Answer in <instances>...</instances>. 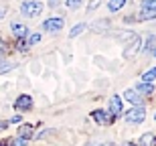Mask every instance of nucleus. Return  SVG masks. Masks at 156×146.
I'll return each instance as SVG.
<instances>
[{"mask_svg":"<svg viewBox=\"0 0 156 146\" xmlns=\"http://www.w3.org/2000/svg\"><path fill=\"white\" fill-rule=\"evenodd\" d=\"M41 10H43V2H39V0H24L20 4V12L24 16H39Z\"/></svg>","mask_w":156,"mask_h":146,"instance_id":"1","label":"nucleus"},{"mask_svg":"<svg viewBox=\"0 0 156 146\" xmlns=\"http://www.w3.org/2000/svg\"><path fill=\"white\" fill-rule=\"evenodd\" d=\"M146 120V110L142 108V105H136V108H132V110L126 114V122L128 124H140Z\"/></svg>","mask_w":156,"mask_h":146,"instance_id":"2","label":"nucleus"},{"mask_svg":"<svg viewBox=\"0 0 156 146\" xmlns=\"http://www.w3.org/2000/svg\"><path fill=\"white\" fill-rule=\"evenodd\" d=\"M65 20L61 16H53V18H47L45 23H43V30H47V33H59V30L63 29Z\"/></svg>","mask_w":156,"mask_h":146,"instance_id":"3","label":"nucleus"},{"mask_svg":"<svg viewBox=\"0 0 156 146\" xmlns=\"http://www.w3.org/2000/svg\"><path fill=\"white\" fill-rule=\"evenodd\" d=\"M30 108H33V98L27 94L18 95L16 101H14V110H18V112H29Z\"/></svg>","mask_w":156,"mask_h":146,"instance_id":"4","label":"nucleus"},{"mask_svg":"<svg viewBox=\"0 0 156 146\" xmlns=\"http://www.w3.org/2000/svg\"><path fill=\"white\" fill-rule=\"evenodd\" d=\"M91 116H93V120H95L98 124H101V126H108V124L114 122V116H112L110 112H105V110H95Z\"/></svg>","mask_w":156,"mask_h":146,"instance_id":"5","label":"nucleus"},{"mask_svg":"<svg viewBox=\"0 0 156 146\" xmlns=\"http://www.w3.org/2000/svg\"><path fill=\"white\" fill-rule=\"evenodd\" d=\"M122 108H124V104H122V98H120V95H114V98L110 99V114H112L114 118L120 116V114H122Z\"/></svg>","mask_w":156,"mask_h":146,"instance_id":"6","label":"nucleus"},{"mask_svg":"<svg viewBox=\"0 0 156 146\" xmlns=\"http://www.w3.org/2000/svg\"><path fill=\"white\" fill-rule=\"evenodd\" d=\"M10 30L14 33L16 39H27V37H29V29H27L24 24H20V23H12L10 24Z\"/></svg>","mask_w":156,"mask_h":146,"instance_id":"7","label":"nucleus"},{"mask_svg":"<svg viewBox=\"0 0 156 146\" xmlns=\"http://www.w3.org/2000/svg\"><path fill=\"white\" fill-rule=\"evenodd\" d=\"M124 99H126V101H130V104H134V105H140L142 95H140L136 89H126V91H124Z\"/></svg>","mask_w":156,"mask_h":146,"instance_id":"8","label":"nucleus"},{"mask_svg":"<svg viewBox=\"0 0 156 146\" xmlns=\"http://www.w3.org/2000/svg\"><path fill=\"white\" fill-rule=\"evenodd\" d=\"M140 37H134L132 39V43H130V45H128V49L126 51H124V55H126V57H132V53H138L140 51Z\"/></svg>","mask_w":156,"mask_h":146,"instance_id":"9","label":"nucleus"},{"mask_svg":"<svg viewBox=\"0 0 156 146\" xmlns=\"http://www.w3.org/2000/svg\"><path fill=\"white\" fill-rule=\"evenodd\" d=\"M33 134H35V132H33V126H30V124H24V126H20V128H18V138L30 140V138H33Z\"/></svg>","mask_w":156,"mask_h":146,"instance_id":"10","label":"nucleus"},{"mask_svg":"<svg viewBox=\"0 0 156 146\" xmlns=\"http://www.w3.org/2000/svg\"><path fill=\"white\" fill-rule=\"evenodd\" d=\"M134 89H136V91H138L140 95H142V94H144V95H150L152 91H154V87H152V83H142V81H140V83H138V85H136Z\"/></svg>","mask_w":156,"mask_h":146,"instance_id":"11","label":"nucleus"},{"mask_svg":"<svg viewBox=\"0 0 156 146\" xmlns=\"http://www.w3.org/2000/svg\"><path fill=\"white\" fill-rule=\"evenodd\" d=\"M124 4H126V0H110L108 2V8H110V12H118L124 8Z\"/></svg>","mask_w":156,"mask_h":146,"instance_id":"12","label":"nucleus"},{"mask_svg":"<svg viewBox=\"0 0 156 146\" xmlns=\"http://www.w3.org/2000/svg\"><path fill=\"white\" fill-rule=\"evenodd\" d=\"M156 79V67H152V69H148L144 73V75H142V83H152Z\"/></svg>","mask_w":156,"mask_h":146,"instance_id":"13","label":"nucleus"},{"mask_svg":"<svg viewBox=\"0 0 156 146\" xmlns=\"http://www.w3.org/2000/svg\"><path fill=\"white\" fill-rule=\"evenodd\" d=\"M83 30H85V24H83V23L75 24V27H73V29L69 30V39H75V37H79L81 33H83Z\"/></svg>","mask_w":156,"mask_h":146,"instance_id":"14","label":"nucleus"},{"mask_svg":"<svg viewBox=\"0 0 156 146\" xmlns=\"http://www.w3.org/2000/svg\"><path fill=\"white\" fill-rule=\"evenodd\" d=\"M154 142H156V138L152 134H144L142 138H140V144L142 146H154Z\"/></svg>","mask_w":156,"mask_h":146,"instance_id":"15","label":"nucleus"},{"mask_svg":"<svg viewBox=\"0 0 156 146\" xmlns=\"http://www.w3.org/2000/svg\"><path fill=\"white\" fill-rule=\"evenodd\" d=\"M142 10L156 12V0H142Z\"/></svg>","mask_w":156,"mask_h":146,"instance_id":"16","label":"nucleus"},{"mask_svg":"<svg viewBox=\"0 0 156 146\" xmlns=\"http://www.w3.org/2000/svg\"><path fill=\"white\" fill-rule=\"evenodd\" d=\"M154 43H156V37H148V41H146V47H144V53H154Z\"/></svg>","mask_w":156,"mask_h":146,"instance_id":"17","label":"nucleus"},{"mask_svg":"<svg viewBox=\"0 0 156 146\" xmlns=\"http://www.w3.org/2000/svg\"><path fill=\"white\" fill-rule=\"evenodd\" d=\"M39 41H41V35H39V33H33V35H29V37H27V45H29V47L37 45Z\"/></svg>","mask_w":156,"mask_h":146,"instance_id":"18","label":"nucleus"},{"mask_svg":"<svg viewBox=\"0 0 156 146\" xmlns=\"http://www.w3.org/2000/svg\"><path fill=\"white\" fill-rule=\"evenodd\" d=\"M138 18H140V20H152V18H156V12H152V10H142Z\"/></svg>","mask_w":156,"mask_h":146,"instance_id":"19","label":"nucleus"},{"mask_svg":"<svg viewBox=\"0 0 156 146\" xmlns=\"http://www.w3.org/2000/svg\"><path fill=\"white\" fill-rule=\"evenodd\" d=\"M81 2L83 0H65V4H67V8H71V10H75V8H79Z\"/></svg>","mask_w":156,"mask_h":146,"instance_id":"20","label":"nucleus"},{"mask_svg":"<svg viewBox=\"0 0 156 146\" xmlns=\"http://www.w3.org/2000/svg\"><path fill=\"white\" fill-rule=\"evenodd\" d=\"M14 67H16V65H12V63H4V65H0V75H2V73H8V71H12Z\"/></svg>","mask_w":156,"mask_h":146,"instance_id":"21","label":"nucleus"},{"mask_svg":"<svg viewBox=\"0 0 156 146\" xmlns=\"http://www.w3.org/2000/svg\"><path fill=\"white\" fill-rule=\"evenodd\" d=\"M12 146H29V140H24V138H14V140H12Z\"/></svg>","mask_w":156,"mask_h":146,"instance_id":"22","label":"nucleus"},{"mask_svg":"<svg viewBox=\"0 0 156 146\" xmlns=\"http://www.w3.org/2000/svg\"><path fill=\"white\" fill-rule=\"evenodd\" d=\"M49 6H51V8H55V6H59V0H49Z\"/></svg>","mask_w":156,"mask_h":146,"instance_id":"23","label":"nucleus"},{"mask_svg":"<svg viewBox=\"0 0 156 146\" xmlns=\"http://www.w3.org/2000/svg\"><path fill=\"white\" fill-rule=\"evenodd\" d=\"M10 122H12V124H16V122H20V116H12V118H10Z\"/></svg>","mask_w":156,"mask_h":146,"instance_id":"24","label":"nucleus"},{"mask_svg":"<svg viewBox=\"0 0 156 146\" xmlns=\"http://www.w3.org/2000/svg\"><path fill=\"white\" fill-rule=\"evenodd\" d=\"M4 14H6V6H0V18L4 16Z\"/></svg>","mask_w":156,"mask_h":146,"instance_id":"25","label":"nucleus"},{"mask_svg":"<svg viewBox=\"0 0 156 146\" xmlns=\"http://www.w3.org/2000/svg\"><path fill=\"white\" fill-rule=\"evenodd\" d=\"M6 126H8V122H0V130H4Z\"/></svg>","mask_w":156,"mask_h":146,"instance_id":"26","label":"nucleus"},{"mask_svg":"<svg viewBox=\"0 0 156 146\" xmlns=\"http://www.w3.org/2000/svg\"><path fill=\"white\" fill-rule=\"evenodd\" d=\"M91 146H112V144H91Z\"/></svg>","mask_w":156,"mask_h":146,"instance_id":"27","label":"nucleus"},{"mask_svg":"<svg viewBox=\"0 0 156 146\" xmlns=\"http://www.w3.org/2000/svg\"><path fill=\"white\" fill-rule=\"evenodd\" d=\"M0 146H8V144H6V142H0Z\"/></svg>","mask_w":156,"mask_h":146,"instance_id":"28","label":"nucleus"},{"mask_svg":"<svg viewBox=\"0 0 156 146\" xmlns=\"http://www.w3.org/2000/svg\"><path fill=\"white\" fill-rule=\"evenodd\" d=\"M152 55H154V57H156V49H154V53H152Z\"/></svg>","mask_w":156,"mask_h":146,"instance_id":"29","label":"nucleus"},{"mask_svg":"<svg viewBox=\"0 0 156 146\" xmlns=\"http://www.w3.org/2000/svg\"><path fill=\"white\" fill-rule=\"evenodd\" d=\"M154 120H156V114H154Z\"/></svg>","mask_w":156,"mask_h":146,"instance_id":"30","label":"nucleus"}]
</instances>
